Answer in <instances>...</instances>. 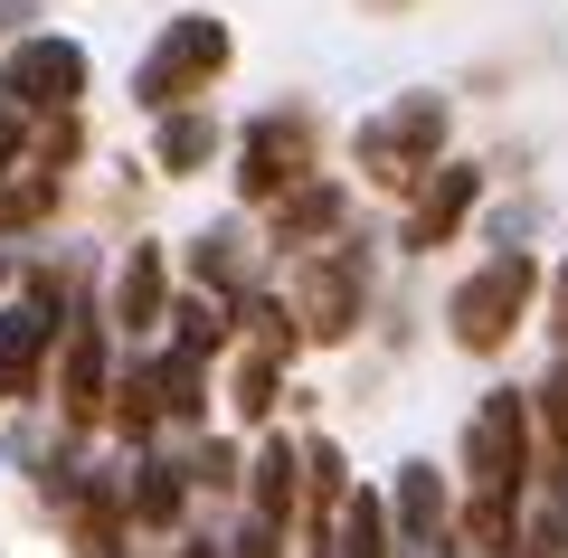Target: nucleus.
Segmentation results:
<instances>
[{
  "label": "nucleus",
  "instance_id": "nucleus-1",
  "mask_svg": "<svg viewBox=\"0 0 568 558\" xmlns=\"http://www.w3.org/2000/svg\"><path fill=\"white\" fill-rule=\"evenodd\" d=\"M549 294V275H540V256L530 246H493L484 265H474L465 284L446 294V332H455V351H474V359H493V351H511V332L530 322V303Z\"/></svg>",
  "mask_w": 568,
  "mask_h": 558
},
{
  "label": "nucleus",
  "instance_id": "nucleus-2",
  "mask_svg": "<svg viewBox=\"0 0 568 558\" xmlns=\"http://www.w3.org/2000/svg\"><path fill=\"white\" fill-rule=\"evenodd\" d=\"M446 133H455L446 95H436V85H407V95H388L379 114H361V133H351V161H361L379 190H417V180L446 161Z\"/></svg>",
  "mask_w": 568,
  "mask_h": 558
},
{
  "label": "nucleus",
  "instance_id": "nucleus-3",
  "mask_svg": "<svg viewBox=\"0 0 568 558\" xmlns=\"http://www.w3.org/2000/svg\"><path fill=\"white\" fill-rule=\"evenodd\" d=\"M227 58H237L227 20L181 10V20H162V39L142 48V67H133V104H142V114H181V104H200L209 85L227 77Z\"/></svg>",
  "mask_w": 568,
  "mask_h": 558
},
{
  "label": "nucleus",
  "instance_id": "nucleus-4",
  "mask_svg": "<svg viewBox=\"0 0 568 558\" xmlns=\"http://www.w3.org/2000/svg\"><path fill=\"white\" fill-rule=\"evenodd\" d=\"M361 303H369V256L351 237L294 256V313H304V341H351V332H361Z\"/></svg>",
  "mask_w": 568,
  "mask_h": 558
},
{
  "label": "nucleus",
  "instance_id": "nucleus-5",
  "mask_svg": "<svg viewBox=\"0 0 568 558\" xmlns=\"http://www.w3.org/2000/svg\"><path fill=\"white\" fill-rule=\"evenodd\" d=\"M304 180H313V114H304V104L256 114L246 142H237V200L246 209H275L284 190H304Z\"/></svg>",
  "mask_w": 568,
  "mask_h": 558
},
{
  "label": "nucleus",
  "instance_id": "nucleus-6",
  "mask_svg": "<svg viewBox=\"0 0 568 558\" xmlns=\"http://www.w3.org/2000/svg\"><path fill=\"white\" fill-rule=\"evenodd\" d=\"M0 95L20 104V114H77L85 95V48L67 29H29V39L0 48Z\"/></svg>",
  "mask_w": 568,
  "mask_h": 558
},
{
  "label": "nucleus",
  "instance_id": "nucleus-7",
  "mask_svg": "<svg viewBox=\"0 0 568 558\" xmlns=\"http://www.w3.org/2000/svg\"><path fill=\"white\" fill-rule=\"evenodd\" d=\"M58 332H67L58 275L29 265V294L0 303V398H39V369H48V351H58Z\"/></svg>",
  "mask_w": 568,
  "mask_h": 558
},
{
  "label": "nucleus",
  "instance_id": "nucleus-8",
  "mask_svg": "<svg viewBox=\"0 0 568 558\" xmlns=\"http://www.w3.org/2000/svg\"><path fill=\"white\" fill-rule=\"evenodd\" d=\"M58 417H67V426H95V417H114V341H104V313H67Z\"/></svg>",
  "mask_w": 568,
  "mask_h": 558
},
{
  "label": "nucleus",
  "instance_id": "nucleus-9",
  "mask_svg": "<svg viewBox=\"0 0 568 558\" xmlns=\"http://www.w3.org/2000/svg\"><path fill=\"white\" fill-rule=\"evenodd\" d=\"M474 200H484V171H474V161H436V171L417 180L407 219H398V246H407V256H436V246H455V227L474 219Z\"/></svg>",
  "mask_w": 568,
  "mask_h": 558
},
{
  "label": "nucleus",
  "instance_id": "nucleus-10",
  "mask_svg": "<svg viewBox=\"0 0 568 558\" xmlns=\"http://www.w3.org/2000/svg\"><path fill=\"white\" fill-rule=\"evenodd\" d=\"M342 219H351V190L313 171L304 190H284V200H275V227H265V246H275V256H284V246H294V256H304V246H332V237H342Z\"/></svg>",
  "mask_w": 568,
  "mask_h": 558
},
{
  "label": "nucleus",
  "instance_id": "nucleus-11",
  "mask_svg": "<svg viewBox=\"0 0 568 558\" xmlns=\"http://www.w3.org/2000/svg\"><path fill=\"white\" fill-rule=\"evenodd\" d=\"M455 501L465 493H446V474L436 464H398V493H388V520H398V549H426V539H455Z\"/></svg>",
  "mask_w": 568,
  "mask_h": 558
},
{
  "label": "nucleus",
  "instance_id": "nucleus-12",
  "mask_svg": "<svg viewBox=\"0 0 568 558\" xmlns=\"http://www.w3.org/2000/svg\"><path fill=\"white\" fill-rule=\"evenodd\" d=\"M162 322H171V265H162V246H133L114 265V332L142 341V332H162Z\"/></svg>",
  "mask_w": 568,
  "mask_h": 558
},
{
  "label": "nucleus",
  "instance_id": "nucleus-13",
  "mask_svg": "<svg viewBox=\"0 0 568 558\" xmlns=\"http://www.w3.org/2000/svg\"><path fill=\"white\" fill-rule=\"evenodd\" d=\"M190 464L171 455H142L133 445V474H123V501H133V530H181V501H190Z\"/></svg>",
  "mask_w": 568,
  "mask_h": 558
},
{
  "label": "nucleus",
  "instance_id": "nucleus-14",
  "mask_svg": "<svg viewBox=\"0 0 568 558\" xmlns=\"http://www.w3.org/2000/svg\"><path fill=\"white\" fill-rule=\"evenodd\" d=\"M304 493H313L304 445L265 436V445H256V464H246V511H256V520H294V501H304Z\"/></svg>",
  "mask_w": 568,
  "mask_h": 558
},
{
  "label": "nucleus",
  "instance_id": "nucleus-15",
  "mask_svg": "<svg viewBox=\"0 0 568 558\" xmlns=\"http://www.w3.org/2000/svg\"><path fill=\"white\" fill-rule=\"evenodd\" d=\"M152 388H162V417H171V426H200V417H209V351L171 341V351L152 359Z\"/></svg>",
  "mask_w": 568,
  "mask_h": 558
},
{
  "label": "nucleus",
  "instance_id": "nucleus-16",
  "mask_svg": "<svg viewBox=\"0 0 568 558\" xmlns=\"http://www.w3.org/2000/svg\"><path fill=\"white\" fill-rule=\"evenodd\" d=\"M540 407V493H568V351L549 359V379L530 388Z\"/></svg>",
  "mask_w": 568,
  "mask_h": 558
},
{
  "label": "nucleus",
  "instance_id": "nucleus-17",
  "mask_svg": "<svg viewBox=\"0 0 568 558\" xmlns=\"http://www.w3.org/2000/svg\"><path fill=\"white\" fill-rule=\"evenodd\" d=\"M190 275H200L209 294H256V246H246V227H209V237H190Z\"/></svg>",
  "mask_w": 568,
  "mask_h": 558
},
{
  "label": "nucleus",
  "instance_id": "nucleus-18",
  "mask_svg": "<svg viewBox=\"0 0 568 558\" xmlns=\"http://www.w3.org/2000/svg\"><path fill=\"white\" fill-rule=\"evenodd\" d=\"M152 161H162L171 180L209 171V161H219V114H209V104H181V114H162V142H152Z\"/></svg>",
  "mask_w": 568,
  "mask_h": 558
},
{
  "label": "nucleus",
  "instance_id": "nucleus-19",
  "mask_svg": "<svg viewBox=\"0 0 568 558\" xmlns=\"http://www.w3.org/2000/svg\"><path fill=\"white\" fill-rule=\"evenodd\" d=\"M284 359H294V351H275V341H246V359H237V379H227V407H237L246 426H265V417H275Z\"/></svg>",
  "mask_w": 568,
  "mask_h": 558
},
{
  "label": "nucleus",
  "instance_id": "nucleus-20",
  "mask_svg": "<svg viewBox=\"0 0 568 558\" xmlns=\"http://www.w3.org/2000/svg\"><path fill=\"white\" fill-rule=\"evenodd\" d=\"M152 426H162L152 359H123V369H114V436H123V445H152Z\"/></svg>",
  "mask_w": 568,
  "mask_h": 558
},
{
  "label": "nucleus",
  "instance_id": "nucleus-21",
  "mask_svg": "<svg viewBox=\"0 0 568 558\" xmlns=\"http://www.w3.org/2000/svg\"><path fill=\"white\" fill-rule=\"evenodd\" d=\"M48 209H58V161H29V171L0 180V237H10V227H39Z\"/></svg>",
  "mask_w": 568,
  "mask_h": 558
},
{
  "label": "nucleus",
  "instance_id": "nucleus-22",
  "mask_svg": "<svg viewBox=\"0 0 568 558\" xmlns=\"http://www.w3.org/2000/svg\"><path fill=\"white\" fill-rule=\"evenodd\" d=\"M10 171H29V114L0 95V180H10Z\"/></svg>",
  "mask_w": 568,
  "mask_h": 558
},
{
  "label": "nucleus",
  "instance_id": "nucleus-23",
  "mask_svg": "<svg viewBox=\"0 0 568 558\" xmlns=\"http://www.w3.org/2000/svg\"><path fill=\"white\" fill-rule=\"evenodd\" d=\"M190 474H200L209 493H227V483H246V474H237V445H200V455H190Z\"/></svg>",
  "mask_w": 568,
  "mask_h": 558
},
{
  "label": "nucleus",
  "instance_id": "nucleus-24",
  "mask_svg": "<svg viewBox=\"0 0 568 558\" xmlns=\"http://www.w3.org/2000/svg\"><path fill=\"white\" fill-rule=\"evenodd\" d=\"M549 341H559V351H568V256L549 265Z\"/></svg>",
  "mask_w": 568,
  "mask_h": 558
},
{
  "label": "nucleus",
  "instance_id": "nucleus-25",
  "mask_svg": "<svg viewBox=\"0 0 568 558\" xmlns=\"http://www.w3.org/2000/svg\"><path fill=\"white\" fill-rule=\"evenodd\" d=\"M181 558H237V539H181Z\"/></svg>",
  "mask_w": 568,
  "mask_h": 558
},
{
  "label": "nucleus",
  "instance_id": "nucleus-26",
  "mask_svg": "<svg viewBox=\"0 0 568 558\" xmlns=\"http://www.w3.org/2000/svg\"><path fill=\"white\" fill-rule=\"evenodd\" d=\"M407 558H465V539H426V549H407Z\"/></svg>",
  "mask_w": 568,
  "mask_h": 558
},
{
  "label": "nucleus",
  "instance_id": "nucleus-27",
  "mask_svg": "<svg viewBox=\"0 0 568 558\" xmlns=\"http://www.w3.org/2000/svg\"><path fill=\"white\" fill-rule=\"evenodd\" d=\"M10 10H29V0H0V29H10Z\"/></svg>",
  "mask_w": 568,
  "mask_h": 558
},
{
  "label": "nucleus",
  "instance_id": "nucleus-28",
  "mask_svg": "<svg viewBox=\"0 0 568 558\" xmlns=\"http://www.w3.org/2000/svg\"><path fill=\"white\" fill-rule=\"evenodd\" d=\"M10 275H20V265H10V256H0V284H10Z\"/></svg>",
  "mask_w": 568,
  "mask_h": 558
}]
</instances>
